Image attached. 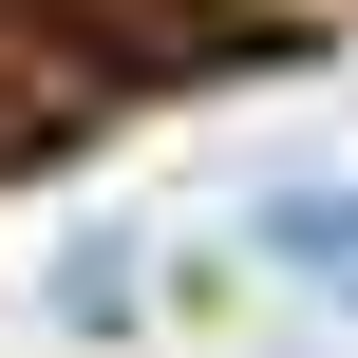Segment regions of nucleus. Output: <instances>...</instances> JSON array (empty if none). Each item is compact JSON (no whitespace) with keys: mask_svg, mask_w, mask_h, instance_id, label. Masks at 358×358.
Returning <instances> with one entry per match:
<instances>
[{"mask_svg":"<svg viewBox=\"0 0 358 358\" xmlns=\"http://www.w3.org/2000/svg\"><path fill=\"white\" fill-rule=\"evenodd\" d=\"M264 245H283L321 302H358V189H283V208H264Z\"/></svg>","mask_w":358,"mask_h":358,"instance_id":"nucleus-1","label":"nucleus"}]
</instances>
